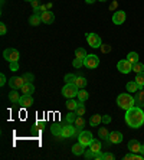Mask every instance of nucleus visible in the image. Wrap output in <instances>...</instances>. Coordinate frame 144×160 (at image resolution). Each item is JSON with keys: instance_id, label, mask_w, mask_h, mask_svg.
I'll use <instances>...</instances> for the list:
<instances>
[{"instance_id": "nucleus-24", "label": "nucleus", "mask_w": 144, "mask_h": 160, "mask_svg": "<svg viewBox=\"0 0 144 160\" xmlns=\"http://www.w3.org/2000/svg\"><path fill=\"white\" fill-rule=\"evenodd\" d=\"M62 128H63V127L61 126V124H52L51 133L53 134V136H59V137H61V134H62Z\"/></svg>"}, {"instance_id": "nucleus-25", "label": "nucleus", "mask_w": 144, "mask_h": 160, "mask_svg": "<svg viewBox=\"0 0 144 160\" xmlns=\"http://www.w3.org/2000/svg\"><path fill=\"white\" fill-rule=\"evenodd\" d=\"M89 149L92 150V153L95 154V153L101 152V143L98 142V140H92V143L89 144Z\"/></svg>"}, {"instance_id": "nucleus-32", "label": "nucleus", "mask_w": 144, "mask_h": 160, "mask_svg": "<svg viewBox=\"0 0 144 160\" xmlns=\"http://www.w3.org/2000/svg\"><path fill=\"white\" fill-rule=\"evenodd\" d=\"M133 71L136 72V74H140V72H144V65L141 62H137L133 65Z\"/></svg>"}, {"instance_id": "nucleus-17", "label": "nucleus", "mask_w": 144, "mask_h": 160, "mask_svg": "<svg viewBox=\"0 0 144 160\" xmlns=\"http://www.w3.org/2000/svg\"><path fill=\"white\" fill-rule=\"evenodd\" d=\"M136 105L137 107H144V89H138L136 94Z\"/></svg>"}, {"instance_id": "nucleus-40", "label": "nucleus", "mask_w": 144, "mask_h": 160, "mask_svg": "<svg viewBox=\"0 0 144 160\" xmlns=\"http://www.w3.org/2000/svg\"><path fill=\"white\" fill-rule=\"evenodd\" d=\"M23 78H25V81H26V82H32V81H33V75L27 72V74L23 75Z\"/></svg>"}, {"instance_id": "nucleus-4", "label": "nucleus", "mask_w": 144, "mask_h": 160, "mask_svg": "<svg viewBox=\"0 0 144 160\" xmlns=\"http://www.w3.org/2000/svg\"><path fill=\"white\" fill-rule=\"evenodd\" d=\"M3 58L6 61H9V62H16V61H19V58H20V52H19L17 49H15V48L4 49Z\"/></svg>"}, {"instance_id": "nucleus-38", "label": "nucleus", "mask_w": 144, "mask_h": 160, "mask_svg": "<svg viewBox=\"0 0 144 160\" xmlns=\"http://www.w3.org/2000/svg\"><path fill=\"white\" fill-rule=\"evenodd\" d=\"M124 160H137V153H128V154H126Z\"/></svg>"}, {"instance_id": "nucleus-14", "label": "nucleus", "mask_w": 144, "mask_h": 160, "mask_svg": "<svg viewBox=\"0 0 144 160\" xmlns=\"http://www.w3.org/2000/svg\"><path fill=\"white\" fill-rule=\"evenodd\" d=\"M41 18H42V22L46 23V25H51V23L55 22V15H53L52 12H49V10L43 12V13L41 15Z\"/></svg>"}, {"instance_id": "nucleus-27", "label": "nucleus", "mask_w": 144, "mask_h": 160, "mask_svg": "<svg viewBox=\"0 0 144 160\" xmlns=\"http://www.w3.org/2000/svg\"><path fill=\"white\" fill-rule=\"evenodd\" d=\"M75 56H77L78 59H82V61H84L88 55H87V51H85L84 48H78L77 51H75Z\"/></svg>"}, {"instance_id": "nucleus-8", "label": "nucleus", "mask_w": 144, "mask_h": 160, "mask_svg": "<svg viewBox=\"0 0 144 160\" xmlns=\"http://www.w3.org/2000/svg\"><path fill=\"white\" fill-rule=\"evenodd\" d=\"M87 42L91 48H101V38L97 33H87Z\"/></svg>"}, {"instance_id": "nucleus-53", "label": "nucleus", "mask_w": 144, "mask_h": 160, "mask_svg": "<svg viewBox=\"0 0 144 160\" xmlns=\"http://www.w3.org/2000/svg\"><path fill=\"white\" fill-rule=\"evenodd\" d=\"M26 2H32V0H26Z\"/></svg>"}, {"instance_id": "nucleus-39", "label": "nucleus", "mask_w": 144, "mask_h": 160, "mask_svg": "<svg viewBox=\"0 0 144 160\" xmlns=\"http://www.w3.org/2000/svg\"><path fill=\"white\" fill-rule=\"evenodd\" d=\"M9 65H10L12 71H17L19 69V61H16V62H9Z\"/></svg>"}, {"instance_id": "nucleus-43", "label": "nucleus", "mask_w": 144, "mask_h": 160, "mask_svg": "<svg viewBox=\"0 0 144 160\" xmlns=\"http://www.w3.org/2000/svg\"><path fill=\"white\" fill-rule=\"evenodd\" d=\"M101 49H102L104 53H108L111 51V46H110V45H101Z\"/></svg>"}, {"instance_id": "nucleus-23", "label": "nucleus", "mask_w": 144, "mask_h": 160, "mask_svg": "<svg viewBox=\"0 0 144 160\" xmlns=\"http://www.w3.org/2000/svg\"><path fill=\"white\" fill-rule=\"evenodd\" d=\"M138 89H140V85H138L136 81H130L128 84H127V91H128V92H137Z\"/></svg>"}, {"instance_id": "nucleus-10", "label": "nucleus", "mask_w": 144, "mask_h": 160, "mask_svg": "<svg viewBox=\"0 0 144 160\" xmlns=\"http://www.w3.org/2000/svg\"><path fill=\"white\" fill-rule=\"evenodd\" d=\"M77 134H78V130L75 128L74 126H71V124L68 123L67 126L62 128V134H61V137L69 138V137H72V136H77Z\"/></svg>"}, {"instance_id": "nucleus-28", "label": "nucleus", "mask_w": 144, "mask_h": 160, "mask_svg": "<svg viewBox=\"0 0 144 160\" xmlns=\"http://www.w3.org/2000/svg\"><path fill=\"white\" fill-rule=\"evenodd\" d=\"M127 59H128L130 62L134 65V63L138 62V53H137V52H130L128 55H127Z\"/></svg>"}, {"instance_id": "nucleus-2", "label": "nucleus", "mask_w": 144, "mask_h": 160, "mask_svg": "<svg viewBox=\"0 0 144 160\" xmlns=\"http://www.w3.org/2000/svg\"><path fill=\"white\" fill-rule=\"evenodd\" d=\"M117 104H118L120 108L122 110H130V108L136 107V98L131 97L130 94H120L117 97Z\"/></svg>"}, {"instance_id": "nucleus-31", "label": "nucleus", "mask_w": 144, "mask_h": 160, "mask_svg": "<svg viewBox=\"0 0 144 160\" xmlns=\"http://www.w3.org/2000/svg\"><path fill=\"white\" fill-rule=\"evenodd\" d=\"M75 126L78 127V130H81L82 127L85 126V120H84V117H82V116H78V117H77V120H75Z\"/></svg>"}, {"instance_id": "nucleus-16", "label": "nucleus", "mask_w": 144, "mask_h": 160, "mask_svg": "<svg viewBox=\"0 0 144 160\" xmlns=\"http://www.w3.org/2000/svg\"><path fill=\"white\" fill-rule=\"evenodd\" d=\"M20 89H22V92L25 94V95H32V94L35 92V85L32 82H25V85Z\"/></svg>"}, {"instance_id": "nucleus-21", "label": "nucleus", "mask_w": 144, "mask_h": 160, "mask_svg": "<svg viewBox=\"0 0 144 160\" xmlns=\"http://www.w3.org/2000/svg\"><path fill=\"white\" fill-rule=\"evenodd\" d=\"M19 100H20V95L16 89H13L12 92H9V101L13 102V104H19Z\"/></svg>"}, {"instance_id": "nucleus-33", "label": "nucleus", "mask_w": 144, "mask_h": 160, "mask_svg": "<svg viewBox=\"0 0 144 160\" xmlns=\"http://www.w3.org/2000/svg\"><path fill=\"white\" fill-rule=\"evenodd\" d=\"M77 105H78L77 101H74L72 98H69V100H68V102H67V108L69 110V111H75V108H77Z\"/></svg>"}, {"instance_id": "nucleus-44", "label": "nucleus", "mask_w": 144, "mask_h": 160, "mask_svg": "<svg viewBox=\"0 0 144 160\" xmlns=\"http://www.w3.org/2000/svg\"><path fill=\"white\" fill-rule=\"evenodd\" d=\"M85 159H94V153H92V150L89 149L88 152H85Z\"/></svg>"}, {"instance_id": "nucleus-18", "label": "nucleus", "mask_w": 144, "mask_h": 160, "mask_svg": "<svg viewBox=\"0 0 144 160\" xmlns=\"http://www.w3.org/2000/svg\"><path fill=\"white\" fill-rule=\"evenodd\" d=\"M102 123V116L101 114H94L91 118H89V126L91 127H97Z\"/></svg>"}, {"instance_id": "nucleus-19", "label": "nucleus", "mask_w": 144, "mask_h": 160, "mask_svg": "<svg viewBox=\"0 0 144 160\" xmlns=\"http://www.w3.org/2000/svg\"><path fill=\"white\" fill-rule=\"evenodd\" d=\"M84 149H85V146L78 142L77 144L72 146V153H74L75 156H82L84 154Z\"/></svg>"}, {"instance_id": "nucleus-15", "label": "nucleus", "mask_w": 144, "mask_h": 160, "mask_svg": "<svg viewBox=\"0 0 144 160\" xmlns=\"http://www.w3.org/2000/svg\"><path fill=\"white\" fill-rule=\"evenodd\" d=\"M127 147H128V150L131 153H140V142H137V140H130L128 144H127Z\"/></svg>"}, {"instance_id": "nucleus-49", "label": "nucleus", "mask_w": 144, "mask_h": 160, "mask_svg": "<svg viewBox=\"0 0 144 160\" xmlns=\"http://www.w3.org/2000/svg\"><path fill=\"white\" fill-rule=\"evenodd\" d=\"M36 126H37V127H39V128H43L45 123H42V121H37V123H36Z\"/></svg>"}, {"instance_id": "nucleus-30", "label": "nucleus", "mask_w": 144, "mask_h": 160, "mask_svg": "<svg viewBox=\"0 0 144 160\" xmlns=\"http://www.w3.org/2000/svg\"><path fill=\"white\" fill-rule=\"evenodd\" d=\"M134 81L140 85V88H143L144 87V72H140V74H137V77H136V79Z\"/></svg>"}, {"instance_id": "nucleus-9", "label": "nucleus", "mask_w": 144, "mask_h": 160, "mask_svg": "<svg viewBox=\"0 0 144 160\" xmlns=\"http://www.w3.org/2000/svg\"><path fill=\"white\" fill-rule=\"evenodd\" d=\"M25 82L26 81L23 77H12V78L9 79V85H10L12 89H19L25 85Z\"/></svg>"}, {"instance_id": "nucleus-54", "label": "nucleus", "mask_w": 144, "mask_h": 160, "mask_svg": "<svg viewBox=\"0 0 144 160\" xmlns=\"http://www.w3.org/2000/svg\"><path fill=\"white\" fill-rule=\"evenodd\" d=\"M2 2H3V0H2Z\"/></svg>"}, {"instance_id": "nucleus-22", "label": "nucleus", "mask_w": 144, "mask_h": 160, "mask_svg": "<svg viewBox=\"0 0 144 160\" xmlns=\"http://www.w3.org/2000/svg\"><path fill=\"white\" fill-rule=\"evenodd\" d=\"M88 97H89L88 91H85L84 88L79 89V92H78V101H79V102H85V101L88 100Z\"/></svg>"}, {"instance_id": "nucleus-29", "label": "nucleus", "mask_w": 144, "mask_h": 160, "mask_svg": "<svg viewBox=\"0 0 144 160\" xmlns=\"http://www.w3.org/2000/svg\"><path fill=\"white\" fill-rule=\"evenodd\" d=\"M75 112H77V116H84V114H85V105H84V102H79V104L77 105Z\"/></svg>"}, {"instance_id": "nucleus-13", "label": "nucleus", "mask_w": 144, "mask_h": 160, "mask_svg": "<svg viewBox=\"0 0 144 160\" xmlns=\"http://www.w3.org/2000/svg\"><path fill=\"white\" fill-rule=\"evenodd\" d=\"M122 134L120 133V131H111L110 136H108V140H110L112 144H118V143L122 142Z\"/></svg>"}, {"instance_id": "nucleus-42", "label": "nucleus", "mask_w": 144, "mask_h": 160, "mask_svg": "<svg viewBox=\"0 0 144 160\" xmlns=\"http://www.w3.org/2000/svg\"><path fill=\"white\" fill-rule=\"evenodd\" d=\"M94 159L95 160H104V153L102 152H98L94 154Z\"/></svg>"}, {"instance_id": "nucleus-5", "label": "nucleus", "mask_w": 144, "mask_h": 160, "mask_svg": "<svg viewBox=\"0 0 144 160\" xmlns=\"http://www.w3.org/2000/svg\"><path fill=\"white\" fill-rule=\"evenodd\" d=\"M92 140H94V137H92V133H91V131H81L79 136H78V142L81 143V144H84L85 147L91 144Z\"/></svg>"}, {"instance_id": "nucleus-52", "label": "nucleus", "mask_w": 144, "mask_h": 160, "mask_svg": "<svg viewBox=\"0 0 144 160\" xmlns=\"http://www.w3.org/2000/svg\"><path fill=\"white\" fill-rule=\"evenodd\" d=\"M98 2H107V0H98Z\"/></svg>"}, {"instance_id": "nucleus-47", "label": "nucleus", "mask_w": 144, "mask_h": 160, "mask_svg": "<svg viewBox=\"0 0 144 160\" xmlns=\"http://www.w3.org/2000/svg\"><path fill=\"white\" fill-rule=\"evenodd\" d=\"M111 121V117L108 116H102V123H110Z\"/></svg>"}, {"instance_id": "nucleus-35", "label": "nucleus", "mask_w": 144, "mask_h": 160, "mask_svg": "<svg viewBox=\"0 0 144 160\" xmlns=\"http://www.w3.org/2000/svg\"><path fill=\"white\" fill-rule=\"evenodd\" d=\"M98 136H100V138H108V136H110V131H108L105 127H101L100 131H98Z\"/></svg>"}, {"instance_id": "nucleus-1", "label": "nucleus", "mask_w": 144, "mask_h": 160, "mask_svg": "<svg viewBox=\"0 0 144 160\" xmlns=\"http://www.w3.org/2000/svg\"><path fill=\"white\" fill-rule=\"evenodd\" d=\"M126 123L131 128H140L144 124V111L141 107H133L126 111Z\"/></svg>"}, {"instance_id": "nucleus-11", "label": "nucleus", "mask_w": 144, "mask_h": 160, "mask_svg": "<svg viewBox=\"0 0 144 160\" xmlns=\"http://www.w3.org/2000/svg\"><path fill=\"white\" fill-rule=\"evenodd\" d=\"M126 19H127L126 13L121 12V10H118L112 15V23H114V25H122V23L126 22Z\"/></svg>"}, {"instance_id": "nucleus-6", "label": "nucleus", "mask_w": 144, "mask_h": 160, "mask_svg": "<svg viewBox=\"0 0 144 160\" xmlns=\"http://www.w3.org/2000/svg\"><path fill=\"white\" fill-rule=\"evenodd\" d=\"M117 69L121 74H130V72L133 71V63L130 62L128 59H122L117 63Z\"/></svg>"}, {"instance_id": "nucleus-41", "label": "nucleus", "mask_w": 144, "mask_h": 160, "mask_svg": "<svg viewBox=\"0 0 144 160\" xmlns=\"http://www.w3.org/2000/svg\"><path fill=\"white\" fill-rule=\"evenodd\" d=\"M115 156L112 153H104V160H114Z\"/></svg>"}, {"instance_id": "nucleus-3", "label": "nucleus", "mask_w": 144, "mask_h": 160, "mask_svg": "<svg viewBox=\"0 0 144 160\" xmlns=\"http://www.w3.org/2000/svg\"><path fill=\"white\" fill-rule=\"evenodd\" d=\"M78 92H79V88L75 84H65V87L62 88V95L65 98H68V100L78 97Z\"/></svg>"}, {"instance_id": "nucleus-12", "label": "nucleus", "mask_w": 144, "mask_h": 160, "mask_svg": "<svg viewBox=\"0 0 144 160\" xmlns=\"http://www.w3.org/2000/svg\"><path fill=\"white\" fill-rule=\"evenodd\" d=\"M19 104L23 108H29L33 104V98H32V95H25V94H23L22 97H20V100H19Z\"/></svg>"}, {"instance_id": "nucleus-7", "label": "nucleus", "mask_w": 144, "mask_h": 160, "mask_svg": "<svg viewBox=\"0 0 144 160\" xmlns=\"http://www.w3.org/2000/svg\"><path fill=\"white\" fill-rule=\"evenodd\" d=\"M100 65V58L97 55H88L87 58L84 59V67L89 68V69H94Z\"/></svg>"}, {"instance_id": "nucleus-34", "label": "nucleus", "mask_w": 144, "mask_h": 160, "mask_svg": "<svg viewBox=\"0 0 144 160\" xmlns=\"http://www.w3.org/2000/svg\"><path fill=\"white\" fill-rule=\"evenodd\" d=\"M77 117H78L77 112H75V111H71V112H68V114H67V121H68L69 124H72V123H75Z\"/></svg>"}, {"instance_id": "nucleus-20", "label": "nucleus", "mask_w": 144, "mask_h": 160, "mask_svg": "<svg viewBox=\"0 0 144 160\" xmlns=\"http://www.w3.org/2000/svg\"><path fill=\"white\" fill-rule=\"evenodd\" d=\"M29 23L32 25V26H37V25H41V23H42L41 15H36V13H33V15L29 18Z\"/></svg>"}, {"instance_id": "nucleus-45", "label": "nucleus", "mask_w": 144, "mask_h": 160, "mask_svg": "<svg viewBox=\"0 0 144 160\" xmlns=\"http://www.w3.org/2000/svg\"><path fill=\"white\" fill-rule=\"evenodd\" d=\"M6 81H7V79H6V75H4V74H0V85L3 87L4 84H6Z\"/></svg>"}, {"instance_id": "nucleus-48", "label": "nucleus", "mask_w": 144, "mask_h": 160, "mask_svg": "<svg viewBox=\"0 0 144 160\" xmlns=\"http://www.w3.org/2000/svg\"><path fill=\"white\" fill-rule=\"evenodd\" d=\"M30 3H32V6H33V9H37V8H39V4H37V0H32Z\"/></svg>"}, {"instance_id": "nucleus-26", "label": "nucleus", "mask_w": 144, "mask_h": 160, "mask_svg": "<svg viewBox=\"0 0 144 160\" xmlns=\"http://www.w3.org/2000/svg\"><path fill=\"white\" fill-rule=\"evenodd\" d=\"M74 84H75V85H77L79 89H81V88H85V87H87V79H85L84 77H77V79H75Z\"/></svg>"}, {"instance_id": "nucleus-37", "label": "nucleus", "mask_w": 144, "mask_h": 160, "mask_svg": "<svg viewBox=\"0 0 144 160\" xmlns=\"http://www.w3.org/2000/svg\"><path fill=\"white\" fill-rule=\"evenodd\" d=\"M72 65H74V68H78V69H79V68L84 65V61H82V59H78V58H75L74 62H72Z\"/></svg>"}, {"instance_id": "nucleus-50", "label": "nucleus", "mask_w": 144, "mask_h": 160, "mask_svg": "<svg viewBox=\"0 0 144 160\" xmlns=\"http://www.w3.org/2000/svg\"><path fill=\"white\" fill-rule=\"evenodd\" d=\"M85 2H87V3H88V4H92V3H95L97 0H85Z\"/></svg>"}, {"instance_id": "nucleus-46", "label": "nucleus", "mask_w": 144, "mask_h": 160, "mask_svg": "<svg viewBox=\"0 0 144 160\" xmlns=\"http://www.w3.org/2000/svg\"><path fill=\"white\" fill-rule=\"evenodd\" d=\"M6 32H7L6 25H4V23H2V25H0V35H6Z\"/></svg>"}, {"instance_id": "nucleus-51", "label": "nucleus", "mask_w": 144, "mask_h": 160, "mask_svg": "<svg viewBox=\"0 0 144 160\" xmlns=\"http://www.w3.org/2000/svg\"><path fill=\"white\" fill-rule=\"evenodd\" d=\"M140 153L144 156V144H141V147H140Z\"/></svg>"}, {"instance_id": "nucleus-36", "label": "nucleus", "mask_w": 144, "mask_h": 160, "mask_svg": "<svg viewBox=\"0 0 144 160\" xmlns=\"http://www.w3.org/2000/svg\"><path fill=\"white\" fill-rule=\"evenodd\" d=\"M75 79H77V77H75L74 74H67L65 75V82H67V84H74Z\"/></svg>"}]
</instances>
